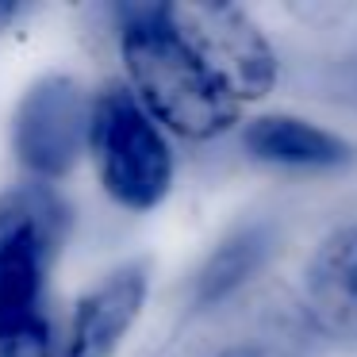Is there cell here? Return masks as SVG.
I'll return each mask as SVG.
<instances>
[{"label":"cell","mask_w":357,"mask_h":357,"mask_svg":"<svg viewBox=\"0 0 357 357\" xmlns=\"http://www.w3.org/2000/svg\"><path fill=\"white\" fill-rule=\"evenodd\" d=\"M70 204L43 181L0 192V357H58L50 277L70 238Z\"/></svg>","instance_id":"6da1fadb"},{"label":"cell","mask_w":357,"mask_h":357,"mask_svg":"<svg viewBox=\"0 0 357 357\" xmlns=\"http://www.w3.org/2000/svg\"><path fill=\"white\" fill-rule=\"evenodd\" d=\"M93 96L70 73H43L12 112V150L31 181H62L89 150Z\"/></svg>","instance_id":"5b68a950"},{"label":"cell","mask_w":357,"mask_h":357,"mask_svg":"<svg viewBox=\"0 0 357 357\" xmlns=\"http://www.w3.org/2000/svg\"><path fill=\"white\" fill-rule=\"evenodd\" d=\"M273 250H277V227L273 223L257 219V223L234 227L231 234H223V242L211 246V254L196 269L192 288H188V307L211 311L219 303H227L231 296H238L265 269Z\"/></svg>","instance_id":"9c48e42d"},{"label":"cell","mask_w":357,"mask_h":357,"mask_svg":"<svg viewBox=\"0 0 357 357\" xmlns=\"http://www.w3.org/2000/svg\"><path fill=\"white\" fill-rule=\"evenodd\" d=\"M303 315L334 342H357V219L334 227L303 265Z\"/></svg>","instance_id":"52a82bcc"},{"label":"cell","mask_w":357,"mask_h":357,"mask_svg":"<svg viewBox=\"0 0 357 357\" xmlns=\"http://www.w3.org/2000/svg\"><path fill=\"white\" fill-rule=\"evenodd\" d=\"M89 154L100 185L119 208L154 211L173 188V146L162 123L142 108L127 81H108L93 93Z\"/></svg>","instance_id":"3957f363"},{"label":"cell","mask_w":357,"mask_h":357,"mask_svg":"<svg viewBox=\"0 0 357 357\" xmlns=\"http://www.w3.org/2000/svg\"><path fill=\"white\" fill-rule=\"evenodd\" d=\"M31 4H24V0H0V35L16 31L20 24H24L27 16H31Z\"/></svg>","instance_id":"8fae6325"},{"label":"cell","mask_w":357,"mask_h":357,"mask_svg":"<svg viewBox=\"0 0 357 357\" xmlns=\"http://www.w3.org/2000/svg\"><path fill=\"white\" fill-rule=\"evenodd\" d=\"M169 20L192 47L204 70L219 81L234 104L265 100L277 89L280 62L269 35L254 16L231 0H185L169 4Z\"/></svg>","instance_id":"277c9868"},{"label":"cell","mask_w":357,"mask_h":357,"mask_svg":"<svg viewBox=\"0 0 357 357\" xmlns=\"http://www.w3.org/2000/svg\"><path fill=\"white\" fill-rule=\"evenodd\" d=\"M116 43L142 108L188 142H211L238 123V104L204 70L169 20V4H119Z\"/></svg>","instance_id":"7a4b0ae2"},{"label":"cell","mask_w":357,"mask_h":357,"mask_svg":"<svg viewBox=\"0 0 357 357\" xmlns=\"http://www.w3.org/2000/svg\"><path fill=\"white\" fill-rule=\"evenodd\" d=\"M150 280H154L150 257H131L104 273L73 303V319L62 334L58 357H116L146 307Z\"/></svg>","instance_id":"8992f818"},{"label":"cell","mask_w":357,"mask_h":357,"mask_svg":"<svg viewBox=\"0 0 357 357\" xmlns=\"http://www.w3.org/2000/svg\"><path fill=\"white\" fill-rule=\"evenodd\" d=\"M211 357H288V354L277 346H261V342H234V346L215 349Z\"/></svg>","instance_id":"30bf717a"},{"label":"cell","mask_w":357,"mask_h":357,"mask_svg":"<svg viewBox=\"0 0 357 357\" xmlns=\"http://www.w3.org/2000/svg\"><path fill=\"white\" fill-rule=\"evenodd\" d=\"M242 146L254 162L288 173H338L357 162V146L292 112H261L242 127Z\"/></svg>","instance_id":"ba28073f"}]
</instances>
